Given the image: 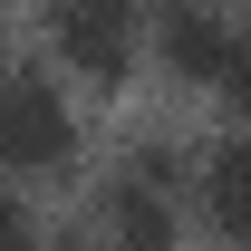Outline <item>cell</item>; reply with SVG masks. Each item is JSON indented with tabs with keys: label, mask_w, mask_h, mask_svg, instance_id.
Returning <instances> with one entry per match:
<instances>
[{
	"label": "cell",
	"mask_w": 251,
	"mask_h": 251,
	"mask_svg": "<svg viewBox=\"0 0 251 251\" xmlns=\"http://www.w3.org/2000/svg\"><path fill=\"white\" fill-rule=\"evenodd\" d=\"M77 164V106L39 68H0V174H68Z\"/></svg>",
	"instance_id": "6da1fadb"
},
{
	"label": "cell",
	"mask_w": 251,
	"mask_h": 251,
	"mask_svg": "<svg viewBox=\"0 0 251 251\" xmlns=\"http://www.w3.org/2000/svg\"><path fill=\"white\" fill-rule=\"evenodd\" d=\"M155 49L193 87H242V29H232L222 0H164L155 10Z\"/></svg>",
	"instance_id": "7a4b0ae2"
},
{
	"label": "cell",
	"mask_w": 251,
	"mask_h": 251,
	"mask_svg": "<svg viewBox=\"0 0 251 251\" xmlns=\"http://www.w3.org/2000/svg\"><path fill=\"white\" fill-rule=\"evenodd\" d=\"M49 29H58V58L97 87H116L135 68V0H58Z\"/></svg>",
	"instance_id": "3957f363"
},
{
	"label": "cell",
	"mask_w": 251,
	"mask_h": 251,
	"mask_svg": "<svg viewBox=\"0 0 251 251\" xmlns=\"http://www.w3.org/2000/svg\"><path fill=\"white\" fill-rule=\"evenodd\" d=\"M174 184L164 174H145V164H126V174H106L97 184V242L106 251H174Z\"/></svg>",
	"instance_id": "277c9868"
},
{
	"label": "cell",
	"mask_w": 251,
	"mask_h": 251,
	"mask_svg": "<svg viewBox=\"0 0 251 251\" xmlns=\"http://www.w3.org/2000/svg\"><path fill=\"white\" fill-rule=\"evenodd\" d=\"M232 174H242V145L213 135V145H203V232H222V242L242 232V193H232Z\"/></svg>",
	"instance_id": "5b68a950"
},
{
	"label": "cell",
	"mask_w": 251,
	"mask_h": 251,
	"mask_svg": "<svg viewBox=\"0 0 251 251\" xmlns=\"http://www.w3.org/2000/svg\"><path fill=\"white\" fill-rule=\"evenodd\" d=\"M49 251H106V242H97V232H58Z\"/></svg>",
	"instance_id": "8992f818"
},
{
	"label": "cell",
	"mask_w": 251,
	"mask_h": 251,
	"mask_svg": "<svg viewBox=\"0 0 251 251\" xmlns=\"http://www.w3.org/2000/svg\"><path fill=\"white\" fill-rule=\"evenodd\" d=\"M0 10H10V0H0Z\"/></svg>",
	"instance_id": "52a82bcc"
}]
</instances>
